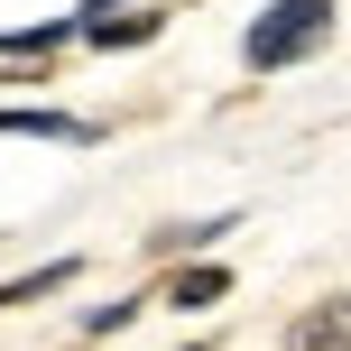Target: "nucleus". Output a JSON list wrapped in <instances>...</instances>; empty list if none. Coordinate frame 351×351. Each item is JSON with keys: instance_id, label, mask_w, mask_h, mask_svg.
I'll return each instance as SVG.
<instances>
[{"instance_id": "obj_4", "label": "nucleus", "mask_w": 351, "mask_h": 351, "mask_svg": "<svg viewBox=\"0 0 351 351\" xmlns=\"http://www.w3.org/2000/svg\"><path fill=\"white\" fill-rule=\"evenodd\" d=\"M74 37V19H47V28H0V56H56Z\"/></svg>"}, {"instance_id": "obj_2", "label": "nucleus", "mask_w": 351, "mask_h": 351, "mask_svg": "<svg viewBox=\"0 0 351 351\" xmlns=\"http://www.w3.org/2000/svg\"><path fill=\"white\" fill-rule=\"evenodd\" d=\"M0 139H65V148H84L93 121H74V111H0Z\"/></svg>"}, {"instance_id": "obj_3", "label": "nucleus", "mask_w": 351, "mask_h": 351, "mask_svg": "<svg viewBox=\"0 0 351 351\" xmlns=\"http://www.w3.org/2000/svg\"><path fill=\"white\" fill-rule=\"evenodd\" d=\"M296 351H351V296H333V305H315V315L287 333Z\"/></svg>"}, {"instance_id": "obj_1", "label": "nucleus", "mask_w": 351, "mask_h": 351, "mask_svg": "<svg viewBox=\"0 0 351 351\" xmlns=\"http://www.w3.org/2000/svg\"><path fill=\"white\" fill-rule=\"evenodd\" d=\"M333 10H342V0H278V10L241 37L250 74H278V65H296V56H315L324 37H333Z\"/></svg>"}, {"instance_id": "obj_5", "label": "nucleus", "mask_w": 351, "mask_h": 351, "mask_svg": "<svg viewBox=\"0 0 351 351\" xmlns=\"http://www.w3.org/2000/svg\"><path fill=\"white\" fill-rule=\"evenodd\" d=\"M222 287H231L222 268H185V278L167 287V305H213V296H222Z\"/></svg>"}]
</instances>
